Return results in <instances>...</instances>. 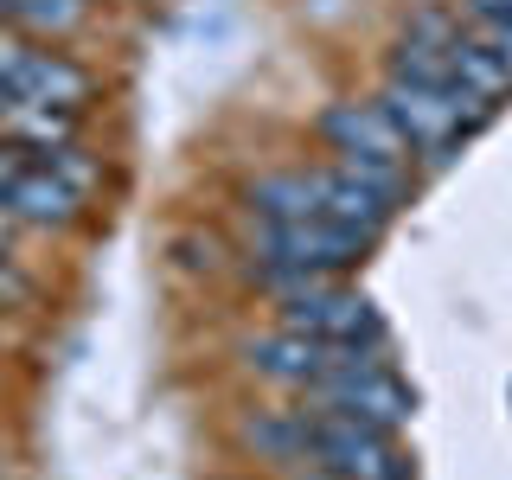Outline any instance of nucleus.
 <instances>
[{
    "label": "nucleus",
    "mask_w": 512,
    "mask_h": 480,
    "mask_svg": "<svg viewBox=\"0 0 512 480\" xmlns=\"http://www.w3.org/2000/svg\"><path fill=\"white\" fill-rule=\"evenodd\" d=\"M372 250L365 231H346L333 218H288V224H263L256 231V282H269L276 295H295L308 282H327L352 269Z\"/></svg>",
    "instance_id": "1"
},
{
    "label": "nucleus",
    "mask_w": 512,
    "mask_h": 480,
    "mask_svg": "<svg viewBox=\"0 0 512 480\" xmlns=\"http://www.w3.org/2000/svg\"><path fill=\"white\" fill-rule=\"evenodd\" d=\"M378 109L397 122V135L410 141V154L423 148V154H442V148H455L468 128L487 122V103L468 90V84H455V77H391L378 96Z\"/></svg>",
    "instance_id": "2"
},
{
    "label": "nucleus",
    "mask_w": 512,
    "mask_h": 480,
    "mask_svg": "<svg viewBox=\"0 0 512 480\" xmlns=\"http://www.w3.org/2000/svg\"><path fill=\"white\" fill-rule=\"evenodd\" d=\"M314 410L327 416H352V423H372V429H404L416 397L410 384L391 372V365H378V352H352V359H340L320 384H308Z\"/></svg>",
    "instance_id": "3"
},
{
    "label": "nucleus",
    "mask_w": 512,
    "mask_h": 480,
    "mask_svg": "<svg viewBox=\"0 0 512 480\" xmlns=\"http://www.w3.org/2000/svg\"><path fill=\"white\" fill-rule=\"evenodd\" d=\"M308 461L340 480H410V461L397 455L391 429L327 416V410H308Z\"/></svg>",
    "instance_id": "4"
},
{
    "label": "nucleus",
    "mask_w": 512,
    "mask_h": 480,
    "mask_svg": "<svg viewBox=\"0 0 512 480\" xmlns=\"http://www.w3.org/2000/svg\"><path fill=\"white\" fill-rule=\"evenodd\" d=\"M282 327L288 333H308L320 346H346V352H378L384 340V320L365 295L333 282H308L295 295H282Z\"/></svg>",
    "instance_id": "5"
},
{
    "label": "nucleus",
    "mask_w": 512,
    "mask_h": 480,
    "mask_svg": "<svg viewBox=\"0 0 512 480\" xmlns=\"http://www.w3.org/2000/svg\"><path fill=\"white\" fill-rule=\"evenodd\" d=\"M90 71L71 64L64 52H26L13 45V58L0 64V96L7 109H58V116H77L90 103Z\"/></svg>",
    "instance_id": "6"
},
{
    "label": "nucleus",
    "mask_w": 512,
    "mask_h": 480,
    "mask_svg": "<svg viewBox=\"0 0 512 480\" xmlns=\"http://www.w3.org/2000/svg\"><path fill=\"white\" fill-rule=\"evenodd\" d=\"M340 359H352L346 346H320L308 340V333H263V340H250L244 346V365L256 378H269V384H288V391H308V384H320L333 372Z\"/></svg>",
    "instance_id": "7"
},
{
    "label": "nucleus",
    "mask_w": 512,
    "mask_h": 480,
    "mask_svg": "<svg viewBox=\"0 0 512 480\" xmlns=\"http://www.w3.org/2000/svg\"><path fill=\"white\" fill-rule=\"evenodd\" d=\"M320 141L340 160H410V141L378 103H333L320 109Z\"/></svg>",
    "instance_id": "8"
},
{
    "label": "nucleus",
    "mask_w": 512,
    "mask_h": 480,
    "mask_svg": "<svg viewBox=\"0 0 512 480\" xmlns=\"http://www.w3.org/2000/svg\"><path fill=\"white\" fill-rule=\"evenodd\" d=\"M0 212L20 218V224H39V231H64V224H77V212H84V192L64 186L52 167H20L13 173V186L0 192Z\"/></svg>",
    "instance_id": "9"
},
{
    "label": "nucleus",
    "mask_w": 512,
    "mask_h": 480,
    "mask_svg": "<svg viewBox=\"0 0 512 480\" xmlns=\"http://www.w3.org/2000/svg\"><path fill=\"white\" fill-rule=\"evenodd\" d=\"M314 186H320V218L346 224V231H365V237H378L397 212V199H384L378 186H365L346 167H314Z\"/></svg>",
    "instance_id": "10"
},
{
    "label": "nucleus",
    "mask_w": 512,
    "mask_h": 480,
    "mask_svg": "<svg viewBox=\"0 0 512 480\" xmlns=\"http://www.w3.org/2000/svg\"><path fill=\"white\" fill-rule=\"evenodd\" d=\"M250 212L263 224H288V218H320V186H314V167H295V173H269V180L250 186Z\"/></svg>",
    "instance_id": "11"
},
{
    "label": "nucleus",
    "mask_w": 512,
    "mask_h": 480,
    "mask_svg": "<svg viewBox=\"0 0 512 480\" xmlns=\"http://www.w3.org/2000/svg\"><path fill=\"white\" fill-rule=\"evenodd\" d=\"M448 77H455V84H468L480 103L512 84V71L500 64V52H493L487 39H468V32H455V39H448Z\"/></svg>",
    "instance_id": "12"
},
{
    "label": "nucleus",
    "mask_w": 512,
    "mask_h": 480,
    "mask_svg": "<svg viewBox=\"0 0 512 480\" xmlns=\"http://www.w3.org/2000/svg\"><path fill=\"white\" fill-rule=\"evenodd\" d=\"M244 436L263 448V455L301 461V468H308V416H263V423H250Z\"/></svg>",
    "instance_id": "13"
},
{
    "label": "nucleus",
    "mask_w": 512,
    "mask_h": 480,
    "mask_svg": "<svg viewBox=\"0 0 512 480\" xmlns=\"http://www.w3.org/2000/svg\"><path fill=\"white\" fill-rule=\"evenodd\" d=\"M7 13H13L26 32H45V39H58V32H71L77 20H84V0H13Z\"/></svg>",
    "instance_id": "14"
},
{
    "label": "nucleus",
    "mask_w": 512,
    "mask_h": 480,
    "mask_svg": "<svg viewBox=\"0 0 512 480\" xmlns=\"http://www.w3.org/2000/svg\"><path fill=\"white\" fill-rule=\"evenodd\" d=\"M455 20H448V13L442 7H423V13H416V20L404 26V45H423V52H448V39H455Z\"/></svg>",
    "instance_id": "15"
},
{
    "label": "nucleus",
    "mask_w": 512,
    "mask_h": 480,
    "mask_svg": "<svg viewBox=\"0 0 512 480\" xmlns=\"http://www.w3.org/2000/svg\"><path fill=\"white\" fill-rule=\"evenodd\" d=\"M468 13L487 20V26H500V20H512V0H468Z\"/></svg>",
    "instance_id": "16"
},
{
    "label": "nucleus",
    "mask_w": 512,
    "mask_h": 480,
    "mask_svg": "<svg viewBox=\"0 0 512 480\" xmlns=\"http://www.w3.org/2000/svg\"><path fill=\"white\" fill-rule=\"evenodd\" d=\"M487 45L500 52V64L512 71V20H500V26H487Z\"/></svg>",
    "instance_id": "17"
},
{
    "label": "nucleus",
    "mask_w": 512,
    "mask_h": 480,
    "mask_svg": "<svg viewBox=\"0 0 512 480\" xmlns=\"http://www.w3.org/2000/svg\"><path fill=\"white\" fill-rule=\"evenodd\" d=\"M301 480H340V474H327V468H308V474H301Z\"/></svg>",
    "instance_id": "18"
},
{
    "label": "nucleus",
    "mask_w": 512,
    "mask_h": 480,
    "mask_svg": "<svg viewBox=\"0 0 512 480\" xmlns=\"http://www.w3.org/2000/svg\"><path fill=\"white\" fill-rule=\"evenodd\" d=\"M0 250H7V212H0Z\"/></svg>",
    "instance_id": "19"
},
{
    "label": "nucleus",
    "mask_w": 512,
    "mask_h": 480,
    "mask_svg": "<svg viewBox=\"0 0 512 480\" xmlns=\"http://www.w3.org/2000/svg\"><path fill=\"white\" fill-rule=\"evenodd\" d=\"M7 7H13V0H0V13H7Z\"/></svg>",
    "instance_id": "20"
}]
</instances>
